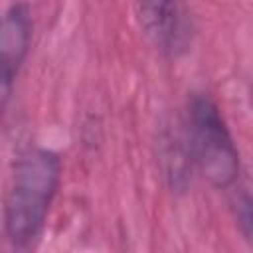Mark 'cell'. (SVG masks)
Returning a JSON list of instances; mask_svg holds the SVG:
<instances>
[{"label":"cell","mask_w":253,"mask_h":253,"mask_svg":"<svg viewBox=\"0 0 253 253\" xmlns=\"http://www.w3.org/2000/svg\"><path fill=\"white\" fill-rule=\"evenodd\" d=\"M186 142L200 174L217 190H229L241 176L235 138L219 105L210 93L198 91L186 103Z\"/></svg>","instance_id":"obj_2"},{"label":"cell","mask_w":253,"mask_h":253,"mask_svg":"<svg viewBox=\"0 0 253 253\" xmlns=\"http://www.w3.org/2000/svg\"><path fill=\"white\" fill-rule=\"evenodd\" d=\"M140 26L148 40L166 55H178L188 40V14L184 0H134Z\"/></svg>","instance_id":"obj_4"},{"label":"cell","mask_w":253,"mask_h":253,"mask_svg":"<svg viewBox=\"0 0 253 253\" xmlns=\"http://www.w3.org/2000/svg\"><path fill=\"white\" fill-rule=\"evenodd\" d=\"M34 34V18L28 2H12L2 18L0 30V103L8 107L16 79L28 59Z\"/></svg>","instance_id":"obj_3"},{"label":"cell","mask_w":253,"mask_h":253,"mask_svg":"<svg viewBox=\"0 0 253 253\" xmlns=\"http://www.w3.org/2000/svg\"><path fill=\"white\" fill-rule=\"evenodd\" d=\"M59 184L61 158L55 150L32 146L20 152L2 210L4 235L14 249H28L40 239Z\"/></svg>","instance_id":"obj_1"},{"label":"cell","mask_w":253,"mask_h":253,"mask_svg":"<svg viewBox=\"0 0 253 253\" xmlns=\"http://www.w3.org/2000/svg\"><path fill=\"white\" fill-rule=\"evenodd\" d=\"M231 213L241 237L253 247V180L239 176V180L229 188Z\"/></svg>","instance_id":"obj_5"}]
</instances>
